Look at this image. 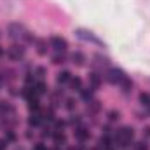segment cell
I'll use <instances>...</instances> for the list:
<instances>
[{
  "label": "cell",
  "instance_id": "cell-1",
  "mask_svg": "<svg viewBox=\"0 0 150 150\" xmlns=\"http://www.w3.org/2000/svg\"><path fill=\"white\" fill-rule=\"evenodd\" d=\"M115 142L119 143V147H127L131 142H133V138H134V129L133 127H129V126H124V127H120L117 133H115Z\"/></svg>",
  "mask_w": 150,
  "mask_h": 150
},
{
  "label": "cell",
  "instance_id": "cell-2",
  "mask_svg": "<svg viewBox=\"0 0 150 150\" xmlns=\"http://www.w3.org/2000/svg\"><path fill=\"white\" fill-rule=\"evenodd\" d=\"M75 35H77L79 38H82V40H86V42H93V44H96V45H101V47H105V44H103L100 38L96 37L93 32H89V30L77 28V30H75Z\"/></svg>",
  "mask_w": 150,
  "mask_h": 150
},
{
  "label": "cell",
  "instance_id": "cell-3",
  "mask_svg": "<svg viewBox=\"0 0 150 150\" xmlns=\"http://www.w3.org/2000/svg\"><path fill=\"white\" fill-rule=\"evenodd\" d=\"M49 44H51V47L56 49L58 52H63V51H67V47H68V42L63 37H58V35H56V37H51Z\"/></svg>",
  "mask_w": 150,
  "mask_h": 150
},
{
  "label": "cell",
  "instance_id": "cell-4",
  "mask_svg": "<svg viewBox=\"0 0 150 150\" xmlns=\"http://www.w3.org/2000/svg\"><path fill=\"white\" fill-rule=\"evenodd\" d=\"M124 77H126V74H124L120 68H112V70H108V74H107V79H108L112 84H117V86H119V82H120Z\"/></svg>",
  "mask_w": 150,
  "mask_h": 150
},
{
  "label": "cell",
  "instance_id": "cell-5",
  "mask_svg": "<svg viewBox=\"0 0 150 150\" xmlns=\"http://www.w3.org/2000/svg\"><path fill=\"white\" fill-rule=\"evenodd\" d=\"M7 54H9L11 59L19 61V59H23V56H25V47H21V45H12V47L7 51Z\"/></svg>",
  "mask_w": 150,
  "mask_h": 150
},
{
  "label": "cell",
  "instance_id": "cell-6",
  "mask_svg": "<svg viewBox=\"0 0 150 150\" xmlns=\"http://www.w3.org/2000/svg\"><path fill=\"white\" fill-rule=\"evenodd\" d=\"M25 35V30H23V26L21 25H18V23H12V25H9V37L11 38H19Z\"/></svg>",
  "mask_w": 150,
  "mask_h": 150
},
{
  "label": "cell",
  "instance_id": "cell-7",
  "mask_svg": "<svg viewBox=\"0 0 150 150\" xmlns=\"http://www.w3.org/2000/svg\"><path fill=\"white\" fill-rule=\"evenodd\" d=\"M89 136H91V134H89V131H87L86 127H77V129H75V138H77L80 143L87 142V140H89Z\"/></svg>",
  "mask_w": 150,
  "mask_h": 150
},
{
  "label": "cell",
  "instance_id": "cell-8",
  "mask_svg": "<svg viewBox=\"0 0 150 150\" xmlns=\"http://www.w3.org/2000/svg\"><path fill=\"white\" fill-rule=\"evenodd\" d=\"M89 86L96 91L100 86H101V75L96 74V72H93V74H89Z\"/></svg>",
  "mask_w": 150,
  "mask_h": 150
},
{
  "label": "cell",
  "instance_id": "cell-9",
  "mask_svg": "<svg viewBox=\"0 0 150 150\" xmlns=\"http://www.w3.org/2000/svg\"><path fill=\"white\" fill-rule=\"evenodd\" d=\"M35 49H37V52L40 56H45V54H47V40L37 38V40H35Z\"/></svg>",
  "mask_w": 150,
  "mask_h": 150
},
{
  "label": "cell",
  "instance_id": "cell-10",
  "mask_svg": "<svg viewBox=\"0 0 150 150\" xmlns=\"http://www.w3.org/2000/svg\"><path fill=\"white\" fill-rule=\"evenodd\" d=\"M52 140H54V145H56V147H61V145L67 143V136H65L63 131H56V133H52Z\"/></svg>",
  "mask_w": 150,
  "mask_h": 150
},
{
  "label": "cell",
  "instance_id": "cell-11",
  "mask_svg": "<svg viewBox=\"0 0 150 150\" xmlns=\"http://www.w3.org/2000/svg\"><path fill=\"white\" fill-rule=\"evenodd\" d=\"M119 87H120L124 93H131V89H133V80H131V79L126 75V77H124V79L119 82Z\"/></svg>",
  "mask_w": 150,
  "mask_h": 150
},
{
  "label": "cell",
  "instance_id": "cell-12",
  "mask_svg": "<svg viewBox=\"0 0 150 150\" xmlns=\"http://www.w3.org/2000/svg\"><path fill=\"white\" fill-rule=\"evenodd\" d=\"M93 94H94V89H93L91 86H89V87H86V89H84V87L80 89V96H82V100H84V101H87V103H89L91 100H94V98H93Z\"/></svg>",
  "mask_w": 150,
  "mask_h": 150
},
{
  "label": "cell",
  "instance_id": "cell-13",
  "mask_svg": "<svg viewBox=\"0 0 150 150\" xmlns=\"http://www.w3.org/2000/svg\"><path fill=\"white\" fill-rule=\"evenodd\" d=\"M70 79H72V74H70L68 70H63V72H59V74H58V77H56L58 84H68V82H70Z\"/></svg>",
  "mask_w": 150,
  "mask_h": 150
},
{
  "label": "cell",
  "instance_id": "cell-14",
  "mask_svg": "<svg viewBox=\"0 0 150 150\" xmlns=\"http://www.w3.org/2000/svg\"><path fill=\"white\" fill-rule=\"evenodd\" d=\"M68 84H70V89H72V91H77V93H80V89H82V80H80L79 77H72Z\"/></svg>",
  "mask_w": 150,
  "mask_h": 150
},
{
  "label": "cell",
  "instance_id": "cell-15",
  "mask_svg": "<svg viewBox=\"0 0 150 150\" xmlns=\"http://www.w3.org/2000/svg\"><path fill=\"white\" fill-rule=\"evenodd\" d=\"M33 91H35V96H42L47 93V86L44 82H35L33 84Z\"/></svg>",
  "mask_w": 150,
  "mask_h": 150
},
{
  "label": "cell",
  "instance_id": "cell-16",
  "mask_svg": "<svg viewBox=\"0 0 150 150\" xmlns=\"http://www.w3.org/2000/svg\"><path fill=\"white\" fill-rule=\"evenodd\" d=\"M72 61H74L77 67H82V65H84V61H86V56H84L82 52H79V51H77V52L72 54Z\"/></svg>",
  "mask_w": 150,
  "mask_h": 150
},
{
  "label": "cell",
  "instance_id": "cell-17",
  "mask_svg": "<svg viewBox=\"0 0 150 150\" xmlns=\"http://www.w3.org/2000/svg\"><path fill=\"white\" fill-rule=\"evenodd\" d=\"M28 124L33 126V127H35V126H40V124H42V117H40L37 112H33L30 115V119H28Z\"/></svg>",
  "mask_w": 150,
  "mask_h": 150
},
{
  "label": "cell",
  "instance_id": "cell-18",
  "mask_svg": "<svg viewBox=\"0 0 150 150\" xmlns=\"http://www.w3.org/2000/svg\"><path fill=\"white\" fill-rule=\"evenodd\" d=\"M87 108H89L93 113H98L100 110H101V105H100V101H98V100H91V101H89V105H87Z\"/></svg>",
  "mask_w": 150,
  "mask_h": 150
},
{
  "label": "cell",
  "instance_id": "cell-19",
  "mask_svg": "<svg viewBox=\"0 0 150 150\" xmlns=\"http://www.w3.org/2000/svg\"><path fill=\"white\" fill-rule=\"evenodd\" d=\"M140 103H142V107L150 108V94L149 93H142L140 94Z\"/></svg>",
  "mask_w": 150,
  "mask_h": 150
},
{
  "label": "cell",
  "instance_id": "cell-20",
  "mask_svg": "<svg viewBox=\"0 0 150 150\" xmlns=\"http://www.w3.org/2000/svg\"><path fill=\"white\" fill-rule=\"evenodd\" d=\"M28 108H30V112H37L38 108H40V105H38V100H37V98H32V100H28Z\"/></svg>",
  "mask_w": 150,
  "mask_h": 150
},
{
  "label": "cell",
  "instance_id": "cell-21",
  "mask_svg": "<svg viewBox=\"0 0 150 150\" xmlns=\"http://www.w3.org/2000/svg\"><path fill=\"white\" fill-rule=\"evenodd\" d=\"M52 63H56V65L65 63V56H63V54H54V56H52Z\"/></svg>",
  "mask_w": 150,
  "mask_h": 150
},
{
  "label": "cell",
  "instance_id": "cell-22",
  "mask_svg": "<svg viewBox=\"0 0 150 150\" xmlns=\"http://www.w3.org/2000/svg\"><path fill=\"white\" fill-rule=\"evenodd\" d=\"M134 150H149V143L147 142H138V143H134Z\"/></svg>",
  "mask_w": 150,
  "mask_h": 150
},
{
  "label": "cell",
  "instance_id": "cell-23",
  "mask_svg": "<svg viewBox=\"0 0 150 150\" xmlns=\"http://www.w3.org/2000/svg\"><path fill=\"white\" fill-rule=\"evenodd\" d=\"M42 120H47V122H51V120H54V113H52V110H47V112L44 113V117H42Z\"/></svg>",
  "mask_w": 150,
  "mask_h": 150
},
{
  "label": "cell",
  "instance_id": "cell-24",
  "mask_svg": "<svg viewBox=\"0 0 150 150\" xmlns=\"http://www.w3.org/2000/svg\"><path fill=\"white\" fill-rule=\"evenodd\" d=\"M35 75H37L38 79H44V77H45V68H44V67H37V68H35Z\"/></svg>",
  "mask_w": 150,
  "mask_h": 150
},
{
  "label": "cell",
  "instance_id": "cell-25",
  "mask_svg": "<svg viewBox=\"0 0 150 150\" xmlns=\"http://www.w3.org/2000/svg\"><path fill=\"white\" fill-rule=\"evenodd\" d=\"M65 107H67L68 110H74L75 108V101L72 100V98H67V100H65Z\"/></svg>",
  "mask_w": 150,
  "mask_h": 150
},
{
  "label": "cell",
  "instance_id": "cell-26",
  "mask_svg": "<svg viewBox=\"0 0 150 150\" xmlns=\"http://www.w3.org/2000/svg\"><path fill=\"white\" fill-rule=\"evenodd\" d=\"M5 140H7V143H9V142H16V134L9 129V131L5 133Z\"/></svg>",
  "mask_w": 150,
  "mask_h": 150
},
{
  "label": "cell",
  "instance_id": "cell-27",
  "mask_svg": "<svg viewBox=\"0 0 150 150\" xmlns=\"http://www.w3.org/2000/svg\"><path fill=\"white\" fill-rule=\"evenodd\" d=\"M108 120H119V112H115V110H112V112H108Z\"/></svg>",
  "mask_w": 150,
  "mask_h": 150
},
{
  "label": "cell",
  "instance_id": "cell-28",
  "mask_svg": "<svg viewBox=\"0 0 150 150\" xmlns=\"http://www.w3.org/2000/svg\"><path fill=\"white\" fill-rule=\"evenodd\" d=\"M33 150H47V147H45L44 143H37V145L33 147Z\"/></svg>",
  "mask_w": 150,
  "mask_h": 150
},
{
  "label": "cell",
  "instance_id": "cell-29",
  "mask_svg": "<svg viewBox=\"0 0 150 150\" xmlns=\"http://www.w3.org/2000/svg\"><path fill=\"white\" fill-rule=\"evenodd\" d=\"M7 149V140L4 138V140H0V150H5Z\"/></svg>",
  "mask_w": 150,
  "mask_h": 150
},
{
  "label": "cell",
  "instance_id": "cell-30",
  "mask_svg": "<svg viewBox=\"0 0 150 150\" xmlns=\"http://www.w3.org/2000/svg\"><path fill=\"white\" fill-rule=\"evenodd\" d=\"M70 122H72V124H79V122H80V119H79V115H74V117L70 119Z\"/></svg>",
  "mask_w": 150,
  "mask_h": 150
},
{
  "label": "cell",
  "instance_id": "cell-31",
  "mask_svg": "<svg viewBox=\"0 0 150 150\" xmlns=\"http://www.w3.org/2000/svg\"><path fill=\"white\" fill-rule=\"evenodd\" d=\"M143 134H147L150 138V127H145V129H143Z\"/></svg>",
  "mask_w": 150,
  "mask_h": 150
},
{
  "label": "cell",
  "instance_id": "cell-32",
  "mask_svg": "<svg viewBox=\"0 0 150 150\" xmlns=\"http://www.w3.org/2000/svg\"><path fill=\"white\" fill-rule=\"evenodd\" d=\"M70 150H82V149H80V147H72Z\"/></svg>",
  "mask_w": 150,
  "mask_h": 150
},
{
  "label": "cell",
  "instance_id": "cell-33",
  "mask_svg": "<svg viewBox=\"0 0 150 150\" xmlns=\"http://www.w3.org/2000/svg\"><path fill=\"white\" fill-rule=\"evenodd\" d=\"M2 56H4V49L0 47V58H2Z\"/></svg>",
  "mask_w": 150,
  "mask_h": 150
},
{
  "label": "cell",
  "instance_id": "cell-34",
  "mask_svg": "<svg viewBox=\"0 0 150 150\" xmlns=\"http://www.w3.org/2000/svg\"><path fill=\"white\" fill-rule=\"evenodd\" d=\"M0 87H2V75H0Z\"/></svg>",
  "mask_w": 150,
  "mask_h": 150
},
{
  "label": "cell",
  "instance_id": "cell-35",
  "mask_svg": "<svg viewBox=\"0 0 150 150\" xmlns=\"http://www.w3.org/2000/svg\"><path fill=\"white\" fill-rule=\"evenodd\" d=\"M149 112H150V108H149Z\"/></svg>",
  "mask_w": 150,
  "mask_h": 150
}]
</instances>
